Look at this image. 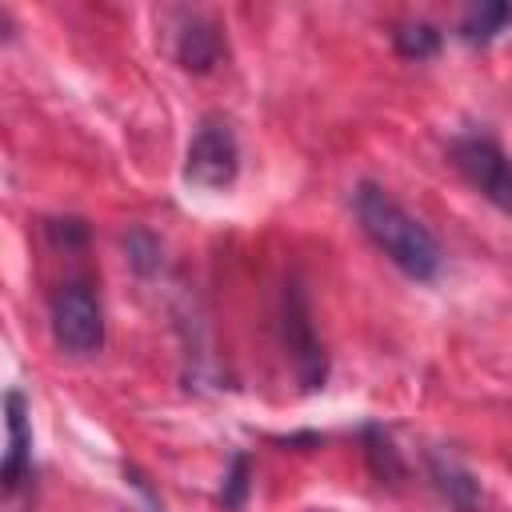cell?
Returning <instances> with one entry per match:
<instances>
[{
	"mask_svg": "<svg viewBox=\"0 0 512 512\" xmlns=\"http://www.w3.org/2000/svg\"><path fill=\"white\" fill-rule=\"evenodd\" d=\"M4 460H0V480H4V492L12 496L28 472H32V424H28V400L24 392L8 388L4 392Z\"/></svg>",
	"mask_w": 512,
	"mask_h": 512,
	"instance_id": "obj_7",
	"label": "cell"
},
{
	"mask_svg": "<svg viewBox=\"0 0 512 512\" xmlns=\"http://www.w3.org/2000/svg\"><path fill=\"white\" fill-rule=\"evenodd\" d=\"M224 56V36L220 28L200 16V12H180L176 16V28H172V60L184 68V72H212Z\"/></svg>",
	"mask_w": 512,
	"mask_h": 512,
	"instance_id": "obj_6",
	"label": "cell"
},
{
	"mask_svg": "<svg viewBox=\"0 0 512 512\" xmlns=\"http://www.w3.org/2000/svg\"><path fill=\"white\" fill-rule=\"evenodd\" d=\"M48 328L60 352L96 356L104 348V304L92 280L72 276L48 300Z\"/></svg>",
	"mask_w": 512,
	"mask_h": 512,
	"instance_id": "obj_2",
	"label": "cell"
},
{
	"mask_svg": "<svg viewBox=\"0 0 512 512\" xmlns=\"http://www.w3.org/2000/svg\"><path fill=\"white\" fill-rule=\"evenodd\" d=\"M48 236L64 248H80L88 240V224L80 216H64V220H48Z\"/></svg>",
	"mask_w": 512,
	"mask_h": 512,
	"instance_id": "obj_14",
	"label": "cell"
},
{
	"mask_svg": "<svg viewBox=\"0 0 512 512\" xmlns=\"http://www.w3.org/2000/svg\"><path fill=\"white\" fill-rule=\"evenodd\" d=\"M360 444H364V460H368V468H372V476L380 480V484H388V488H396L400 480H404V460H400V448L392 444V436L380 428V424H364L360 428Z\"/></svg>",
	"mask_w": 512,
	"mask_h": 512,
	"instance_id": "obj_10",
	"label": "cell"
},
{
	"mask_svg": "<svg viewBox=\"0 0 512 512\" xmlns=\"http://www.w3.org/2000/svg\"><path fill=\"white\" fill-rule=\"evenodd\" d=\"M280 340H284V356L296 368V380L304 392L324 388L328 380V356L324 344L316 336V320H312V304L308 292L300 284L284 288V304H280Z\"/></svg>",
	"mask_w": 512,
	"mask_h": 512,
	"instance_id": "obj_4",
	"label": "cell"
},
{
	"mask_svg": "<svg viewBox=\"0 0 512 512\" xmlns=\"http://www.w3.org/2000/svg\"><path fill=\"white\" fill-rule=\"evenodd\" d=\"M248 456L244 452H236L232 456V464H228V472H224V484H220V504L228 508V512H240L244 508V500H248Z\"/></svg>",
	"mask_w": 512,
	"mask_h": 512,
	"instance_id": "obj_13",
	"label": "cell"
},
{
	"mask_svg": "<svg viewBox=\"0 0 512 512\" xmlns=\"http://www.w3.org/2000/svg\"><path fill=\"white\" fill-rule=\"evenodd\" d=\"M508 24H512V4H504V0H476V4L464 8L460 24H456V36L464 44H492Z\"/></svg>",
	"mask_w": 512,
	"mask_h": 512,
	"instance_id": "obj_9",
	"label": "cell"
},
{
	"mask_svg": "<svg viewBox=\"0 0 512 512\" xmlns=\"http://www.w3.org/2000/svg\"><path fill=\"white\" fill-rule=\"evenodd\" d=\"M452 164L460 168V176L500 212L512 216V156L500 148V140H492L488 132H464L448 144Z\"/></svg>",
	"mask_w": 512,
	"mask_h": 512,
	"instance_id": "obj_5",
	"label": "cell"
},
{
	"mask_svg": "<svg viewBox=\"0 0 512 512\" xmlns=\"http://www.w3.org/2000/svg\"><path fill=\"white\" fill-rule=\"evenodd\" d=\"M124 252H128V264L140 272V276H152L160 268V240L148 232V228H132L124 236Z\"/></svg>",
	"mask_w": 512,
	"mask_h": 512,
	"instance_id": "obj_12",
	"label": "cell"
},
{
	"mask_svg": "<svg viewBox=\"0 0 512 512\" xmlns=\"http://www.w3.org/2000/svg\"><path fill=\"white\" fill-rule=\"evenodd\" d=\"M352 208H356V220L364 228V236L408 276V280H436L440 264H444V252H440V240L432 236V228L412 216L388 188L372 184V180H360L356 192H352Z\"/></svg>",
	"mask_w": 512,
	"mask_h": 512,
	"instance_id": "obj_1",
	"label": "cell"
},
{
	"mask_svg": "<svg viewBox=\"0 0 512 512\" xmlns=\"http://www.w3.org/2000/svg\"><path fill=\"white\" fill-rule=\"evenodd\" d=\"M236 172H240V140L232 120L220 112L200 116L184 148V184L220 192L236 184Z\"/></svg>",
	"mask_w": 512,
	"mask_h": 512,
	"instance_id": "obj_3",
	"label": "cell"
},
{
	"mask_svg": "<svg viewBox=\"0 0 512 512\" xmlns=\"http://www.w3.org/2000/svg\"><path fill=\"white\" fill-rule=\"evenodd\" d=\"M440 40H444L440 28L428 24V20H408V24H400L392 32V44H396V52L404 60H432L440 52Z\"/></svg>",
	"mask_w": 512,
	"mask_h": 512,
	"instance_id": "obj_11",
	"label": "cell"
},
{
	"mask_svg": "<svg viewBox=\"0 0 512 512\" xmlns=\"http://www.w3.org/2000/svg\"><path fill=\"white\" fill-rule=\"evenodd\" d=\"M428 480L452 512H480L484 508V492H480L476 472L464 460H456L448 448L428 452Z\"/></svg>",
	"mask_w": 512,
	"mask_h": 512,
	"instance_id": "obj_8",
	"label": "cell"
}]
</instances>
